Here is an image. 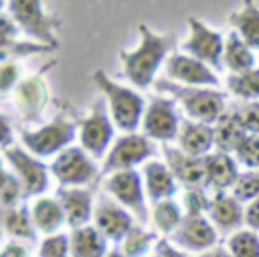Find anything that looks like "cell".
Returning a JSON list of instances; mask_svg holds the SVG:
<instances>
[{"label": "cell", "mask_w": 259, "mask_h": 257, "mask_svg": "<svg viewBox=\"0 0 259 257\" xmlns=\"http://www.w3.org/2000/svg\"><path fill=\"white\" fill-rule=\"evenodd\" d=\"M138 28L141 34V44L133 52H122L120 60L127 79H131L138 88H148L154 83L157 69L164 62L167 52L177 46V34L159 35L143 23Z\"/></svg>", "instance_id": "cell-1"}, {"label": "cell", "mask_w": 259, "mask_h": 257, "mask_svg": "<svg viewBox=\"0 0 259 257\" xmlns=\"http://www.w3.org/2000/svg\"><path fill=\"white\" fill-rule=\"evenodd\" d=\"M155 90L171 93L177 100H180L185 113L201 124H217L219 118L224 115V93L213 88L201 86H187L175 83L171 79H157L154 83Z\"/></svg>", "instance_id": "cell-2"}, {"label": "cell", "mask_w": 259, "mask_h": 257, "mask_svg": "<svg viewBox=\"0 0 259 257\" xmlns=\"http://www.w3.org/2000/svg\"><path fill=\"white\" fill-rule=\"evenodd\" d=\"M94 83L104 93L108 108L111 111V120L120 130L134 134L140 127L145 113V100L140 93L118 85L108 78L104 71H96L92 76Z\"/></svg>", "instance_id": "cell-3"}, {"label": "cell", "mask_w": 259, "mask_h": 257, "mask_svg": "<svg viewBox=\"0 0 259 257\" xmlns=\"http://www.w3.org/2000/svg\"><path fill=\"white\" fill-rule=\"evenodd\" d=\"M79 130V122L69 120L58 115L50 124L37 130H20V139L25 150L37 159H48L55 153H62Z\"/></svg>", "instance_id": "cell-4"}, {"label": "cell", "mask_w": 259, "mask_h": 257, "mask_svg": "<svg viewBox=\"0 0 259 257\" xmlns=\"http://www.w3.org/2000/svg\"><path fill=\"white\" fill-rule=\"evenodd\" d=\"M50 173L62 189L94 185L101 175L89 153L79 146H69L62 153H58L57 159L50 164Z\"/></svg>", "instance_id": "cell-5"}, {"label": "cell", "mask_w": 259, "mask_h": 257, "mask_svg": "<svg viewBox=\"0 0 259 257\" xmlns=\"http://www.w3.org/2000/svg\"><path fill=\"white\" fill-rule=\"evenodd\" d=\"M2 153L13 168L18 182L21 183L23 201L34 195L45 194L50 189V166L42 164L37 157L14 144L2 148Z\"/></svg>", "instance_id": "cell-6"}, {"label": "cell", "mask_w": 259, "mask_h": 257, "mask_svg": "<svg viewBox=\"0 0 259 257\" xmlns=\"http://www.w3.org/2000/svg\"><path fill=\"white\" fill-rule=\"evenodd\" d=\"M7 13L25 34L45 42V46H48V48L57 46V39H55L53 34L55 28L58 27V21L42 11L41 2L14 0V2L7 4Z\"/></svg>", "instance_id": "cell-7"}, {"label": "cell", "mask_w": 259, "mask_h": 257, "mask_svg": "<svg viewBox=\"0 0 259 257\" xmlns=\"http://www.w3.org/2000/svg\"><path fill=\"white\" fill-rule=\"evenodd\" d=\"M104 99H97L92 113L79 120V141L81 148L94 159H103L113 139V124L109 120L108 106Z\"/></svg>", "instance_id": "cell-8"}, {"label": "cell", "mask_w": 259, "mask_h": 257, "mask_svg": "<svg viewBox=\"0 0 259 257\" xmlns=\"http://www.w3.org/2000/svg\"><path fill=\"white\" fill-rule=\"evenodd\" d=\"M155 153V146L150 143L147 136L140 134H125L118 137L109 153L104 159V166L101 169V176H106L109 173H118L133 169L136 164L147 161L148 157Z\"/></svg>", "instance_id": "cell-9"}, {"label": "cell", "mask_w": 259, "mask_h": 257, "mask_svg": "<svg viewBox=\"0 0 259 257\" xmlns=\"http://www.w3.org/2000/svg\"><path fill=\"white\" fill-rule=\"evenodd\" d=\"M104 189L118 201V204L129 208L141 224L148 222V210L145 204L140 173L134 169L113 173L104 182Z\"/></svg>", "instance_id": "cell-10"}, {"label": "cell", "mask_w": 259, "mask_h": 257, "mask_svg": "<svg viewBox=\"0 0 259 257\" xmlns=\"http://www.w3.org/2000/svg\"><path fill=\"white\" fill-rule=\"evenodd\" d=\"M189 27H191V37L184 42L182 48L187 53H191L192 59L199 60L203 64H208L215 67L217 71H222V55H224V41L221 34L213 32L201 23L196 18H189Z\"/></svg>", "instance_id": "cell-11"}, {"label": "cell", "mask_w": 259, "mask_h": 257, "mask_svg": "<svg viewBox=\"0 0 259 257\" xmlns=\"http://www.w3.org/2000/svg\"><path fill=\"white\" fill-rule=\"evenodd\" d=\"M178 130H180V118L175 110V102L164 97H154L150 106L145 110L143 134L152 139L167 143L178 136Z\"/></svg>", "instance_id": "cell-12"}, {"label": "cell", "mask_w": 259, "mask_h": 257, "mask_svg": "<svg viewBox=\"0 0 259 257\" xmlns=\"http://www.w3.org/2000/svg\"><path fill=\"white\" fill-rule=\"evenodd\" d=\"M94 224L96 229L106 238L115 243L125 240V236L134 227L131 215L111 199L101 197L97 206H94Z\"/></svg>", "instance_id": "cell-13"}, {"label": "cell", "mask_w": 259, "mask_h": 257, "mask_svg": "<svg viewBox=\"0 0 259 257\" xmlns=\"http://www.w3.org/2000/svg\"><path fill=\"white\" fill-rule=\"evenodd\" d=\"M48 104V86L41 76H28L14 90V106L23 120L39 122Z\"/></svg>", "instance_id": "cell-14"}, {"label": "cell", "mask_w": 259, "mask_h": 257, "mask_svg": "<svg viewBox=\"0 0 259 257\" xmlns=\"http://www.w3.org/2000/svg\"><path fill=\"white\" fill-rule=\"evenodd\" d=\"M162 153L166 157L167 168L177 180L185 187H206V166L205 157H192L178 148L162 143Z\"/></svg>", "instance_id": "cell-15"}, {"label": "cell", "mask_w": 259, "mask_h": 257, "mask_svg": "<svg viewBox=\"0 0 259 257\" xmlns=\"http://www.w3.org/2000/svg\"><path fill=\"white\" fill-rule=\"evenodd\" d=\"M55 199L60 202L65 213V222L71 226L72 231L89 226V222L94 219V199L89 189H81V187L62 189L58 187Z\"/></svg>", "instance_id": "cell-16"}, {"label": "cell", "mask_w": 259, "mask_h": 257, "mask_svg": "<svg viewBox=\"0 0 259 257\" xmlns=\"http://www.w3.org/2000/svg\"><path fill=\"white\" fill-rule=\"evenodd\" d=\"M219 241L217 229L203 215H187L173 233V243L187 250H205Z\"/></svg>", "instance_id": "cell-17"}, {"label": "cell", "mask_w": 259, "mask_h": 257, "mask_svg": "<svg viewBox=\"0 0 259 257\" xmlns=\"http://www.w3.org/2000/svg\"><path fill=\"white\" fill-rule=\"evenodd\" d=\"M167 76L187 86H219L215 72L206 64L187 55H171L166 62Z\"/></svg>", "instance_id": "cell-18"}, {"label": "cell", "mask_w": 259, "mask_h": 257, "mask_svg": "<svg viewBox=\"0 0 259 257\" xmlns=\"http://www.w3.org/2000/svg\"><path fill=\"white\" fill-rule=\"evenodd\" d=\"M177 137L182 151L192 157H206L215 143L213 127L201 122L182 120Z\"/></svg>", "instance_id": "cell-19"}, {"label": "cell", "mask_w": 259, "mask_h": 257, "mask_svg": "<svg viewBox=\"0 0 259 257\" xmlns=\"http://www.w3.org/2000/svg\"><path fill=\"white\" fill-rule=\"evenodd\" d=\"M210 219L213 222V227L219 233H229V231L238 229L245 220L243 210L240 202L233 195L226 192H217L210 202Z\"/></svg>", "instance_id": "cell-20"}, {"label": "cell", "mask_w": 259, "mask_h": 257, "mask_svg": "<svg viewBox=\"0 0 259 257\" xmlns=\"http://www.w3.org/2000/svg\"><path fill=\"white\" fill-rule=\"evenodd\" d=\"M206 166V187H211L217 192H224L228 187H235L240 173L236 162L224 151L211 153L205 157Z\"/></svg>", "instance_id": "cell-21"}, {"label": "cell", "mask_w": 259, "mask_h": 257, "mask_svg": "<svg viewBox=\"0 0 259 257\" xmlns=\"http://www.w3.org/2000/svg\"><path fill=\"white\" fill-rule=\"evenodd\" d=\"M30 217L37 233L53 236L65 224V213L55 197H37L30 208Z\"/></svg>", "instance_id": "cell-22"}, {"label": "cell", "mask_w": 259, "mask_h": 257, "mask_svg": "<svg viewBox=\"0 0 259 257\" xmlns=\"http://www.w3.org/2000/svg\"><path fill=\"white\" fill-rule=\"evenodd\" d=\"M145 182H147V192L150 201L157 202L164 199H171L177 192L175 176L169 168L160 162H147L145 164Z\"/></svg>", "instance_id": "cell-23"}, {"label": "cell", "mask_w": 259, "mask_h": 257, "mask_svg": "<svg viewBox=\"0 0 259 257\" xmlns=\"http://www.w3.org/2000/svg\"><path fill=\"white\" fill-rule=\"evenodd\" d=\"M71 240V257H106L108 240L94 226L74 229Z\"/></svg>", "instance_id": "cell-24"}, {"label": "cell", "mask_w": 259, "mask_h": 257, "mask_svg": "<svg viewBox=\"0 0 259 257\" xmlns=\"http://www.w3.org/2000/svg\"><path fill=\"white\" fill-rule=\"evenodd\" d=\"M229 23L238 30V35L249 48L259 49V9L252 0H247L242 11L233 13Z\"/></svg>", "instance_id": "cell-25"}, {"label": "cell", "mask_w": 259, "mask_h": 257, "mask_svg": "<svg viewBox=\"0 0 259 257\" xmlns=\"http://www.w3.org/2000/svg\"><path fill=\"white\" fill-rule=\"evenodd\" d=\"M213 134H215V144L224 153L236 151L240 148V144L245 141V137L249 136L247 130L236 122V118L231 113H224L219 118L217 124H215Z\"/></svg>", "instance_id": "cell-26"}, {"label": "cell", "mask_w": 259, "mask_h": 257, "mask_svg": "<svg viewBox=\"0 0 259 257\" xmlns=\"http://www.w3.org/2000/svg\"><path fill=\"white\" fill-rule=\"evenodd\" d=\"M224 62L233 71V74L254 69V55L249 46L242 41L238 32H229L224 46Z\"/></svg>", "instance_id": "cell-27"}, {"label": "cell", "mask_w": 259, "mask_h": 257, "mask_svg": "<svg viewBox=\"0 0 259 257\" xmlns=\"http://www.w3.org/2000/svg\"><path fill=\"white\" fill-rule=\"evenodd\" d=\"M2 227L9 234L21 240L35 241V227L32 222L30 212L25 206H13V208H6L2 212Z\"/></svg>", "instance_id": "cell-28"}, {"label": "cell", "mask_w": 259, "mask_h": 257, "mask_svg": "<svg viewBox=\"0 0 259 257\" xmlns=\"http://www.w3.org/2000/svg\"><path fill=\"white\" fill-rule=\"evenodd\" d=\"M228 88L236 97L245 100L259 99V69H250L245 72L228 76Z\"/></svg>", "instance_id": "cell-29"}, {"label": "cell", "mask_w": 259, "mask_h": 257, "mask_svg": "<svg viewBox=\"0 0 259 257\" xmlns=\"http://www.w3.org/2000/svg\"><path fill=\"white\" fill-rule=\"evenodd\" d=\"M182 220H184L182 210L173 199H164V201L154 204V222L162 234L175 233Z\"/></svg>", "instance_id": "cell-30"}, {"label": "cell", "mask_w": 259, "mask_h": 257, "mask_svg": "<svg viewBox=\"0 0 259 257\" xmlns=\"http://www.w3.org/2000/svg\"><path fill=\"white\" fill-rule=\"evenodd\" d=\"M157 240V234L145 231L141 227L134 226L131 233L122 241V252L125 257H143L150 250V245Z\"/></svg>", "instance_id": "cell-31"}, {"label": "cell", "mask_w": 259, "mask_h": 257, "mask_svg": "<svg viewBox=\"0 0 259 257\" xmlns=\"http://www.w3.org/2000/svg\"><path fill=\"white\" fill-rule=\"evenodd\" d=\"M233 257H259V238L254 231H238L228 240Z\"/></svg>", "instance_id": "cell-32"}, {"label": "cell", "mask_w": 259, "mask_h": 257, "mask_svg": "<svg viewBox=\"0 0 259 257\" xmlns=\"http://www.w3.org/2000/svg\"><path fill=\"white\" fill-rule=\"evenodd\" d=\"M233 197L238 202L254 201L259 197V171H249L240 175L238 182L233 187Z\"/></svg>", "instance_id": "cell-33"}, {"label": "cell", "mask_w": 259, "mask_h": 257, "mask_svg": "<svg viewBox=\"0 0 259 257\" xmlns=\"http://www.w3.org/2000/svg\"><path fill=\"white\" fill-rule=\"evenodd\" d=\"M231 115L247 132H252L254 136H259V102H249L235 108L231 111Z\"/></svg>", "instance_id": "cell-34"}, {"label": "cell", "mask_w": 259, "mask_h": 257, "mask_svg": "<svg viewBox=\"0 0 259 257\" xmlns=\"http://www.w3.org/2000/svg\"><path fill=\"white\" fill-rule=\"evenodd\" d=\"M39 257H71V240L67 234H53L41 243Z\"/></svg>", "instance_id": "cell-35"}, {"label": "cell", "mask_w": 259, "mask_h": 257, "mask_svg": "<svg viewBox=\"0 0 259 257\" xmlns=\"http://www.w3.org/2000/svg\"><path fill=\"white\" fill-rule=\"evenodd\" d=\"M210 199L206 197L205 190L201 187H189L184 194V204H185V212L187 215L196 217V215H203V212L210 210Z\"/></svg>", "instance_id": "cell-36"}, {"label": "cell", "mask_w": 259, "mask_h": 257, "mask_svg": "<svg viewBox=\"0 0 259 257\" xmlns=\"http://www.w3.org/2000/svg\"><path fill=\"white\" fill-rule=\"evenodd\" d=\"M238 162L249 169H259V136H247L245 141L235 151Z\"/></svg>", "instance_id": "cell-37"}, {"label": "cell", "mask_w": 259, "mask_h": 257, "mask_svg": "<svg viewBox=\"0 0 259 257\" xmlns=\"http://www.w3.org/2000/svg\"><path fill=\"white\" fill-rule=\"evenodd\" d=\"M20 81V67L13 62L0 65V97H6Z\"/></svg>", "instance_id": "cell-38"}, {"label": "cell", "mask_w": 259, "mask_h": 257, "mask_svg": "<svg viewBox=\"0 0 259 257\" xmlns=\"http://www.w3.org/2000/svg\"><path fill=\"white\" fill-rule=\"evenodd\" d=\"M0 257H28V248L16 240L9 241V243L0 250Z\"/></svg>", "instance_id": "cell-39"}, {"label": "cell", "mask_w": 259, "mask_h": 257, "mask_svg": "<svg viewBox=\"0 0 259 257\" xmlns=\"http://www.w3.org/2000/svg\"><path fill=\"white\" fill-rule=\"evenodd\" d=\"M245 222L252 231H259V197L254 199L245 212Z\"/></svg>", "instance_id": "cell-40"}, {"label": "cell", "mask_w": 259, "mask_h": 257, "mask_svg": "<svg viewBox=\"0 0 259 257\" xmlns=\"http://www.w3.org/2000/svg\"><path fill=\"white\" fill-rule=\"evenodd\" d=\"M155 255L157 257H187L182 252H178L177 248H173L167 240H159L155 245Z\"/></svg>", "instance_id": "cell-41"}, {"label": "cell", "mask_w": 259, "mask_h": 257, "mask_svg": "<svg viewBox=\"0 0 259 257\" xmlns=\"http://www.w3.org/2000/svg\"><path fill=\"white\" fill-rule=\"evenodd\" d=\"M13 143V129L6 117L0 115V146L6 148Z\"/></svg>", "instance_id": "cell-42"}, {"label": "cell", "mask_w": 259, "mask_h": 257, "mask_svg": "<svg viewBox=\"0 0 259 257\" xmlns=\"http://www.w3.org/2000/svg\"><path fill=\"white\" fill-rule=\"evenodd\" d=\"M11 176H13V173L6 171V168H4V164H2V161H0V192H2L4 187H6L7 183H9Z\"/></svg>", "instance_id": "cell-43"}, {"label": "cell", "mask_w": 259, "mask_h": 257, "mask_svg": "<svg viewBox=\"0 0 259 257\" xmlns=\"http://www.w3.org/2000/svg\"><path fill=\"white\" fill-rule=\"evenodd\" d=\"M201 257H233V255L229 254V252L226 250L224 247H217V248H213V250H210V252H206V254H203Z\"/></svg>", "instance_id": "cell-44"}, {"label": "cell", "mask_w": 259, "mask_h": 257, "mask_svg": "<svg viewBox=\"0 0 259 257\" xmlns=\"http://www.w3.org/2000/svg\"><path fill=\"white\" fill-rule=\"evenodd\" d=\"M106 257H125V255H123V252L118 250V248H113L111 252H108V254H106Z\"/></svg>", "instance_id": "cell-45"}, {"label": "cell", "mask_w": 259, "mask_h": 257, "mask_svg": "<svg viewBox=\"0 0 259 257\" xmlns=\"http://www.w3.org/2000/svg\"><path fill=\"white\" fill-rule=\"evenodd\" d=\"M154 257H157V255H154Z\"/></svg>", "instance_id": "cell-46"}]
</instances>
